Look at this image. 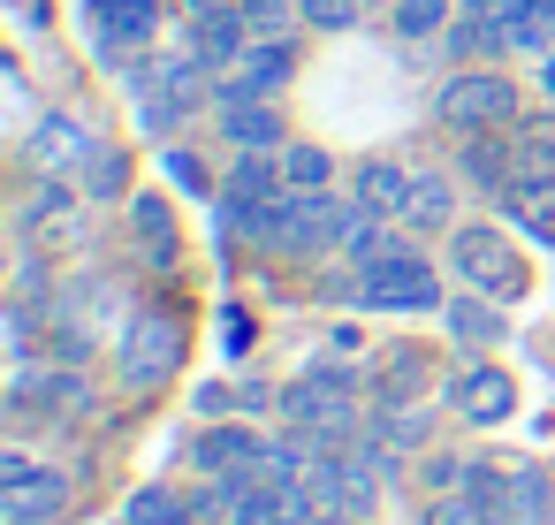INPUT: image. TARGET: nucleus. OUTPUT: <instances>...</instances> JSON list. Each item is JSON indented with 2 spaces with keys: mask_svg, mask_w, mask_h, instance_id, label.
<instances>
[{
  "mask_svg": "<svg viewBox=\"0 0 555 525\" xmlns=\"http://www.w3.org/2000/svg\"><path fill=\"white\" fill-rule=\"evenodd\" d=\"M259 449H267V434H259V426H214V434H198V441H191V464L221 479V472H244Z\"/></svg>",
  "mask_w": 555,
  "mask_h": 525,
  "instance_id": "14",
  "label": "nucleus"
},
{
  "mask_svg": "<svg viewBox=\"0 0 555 525\" xmlns=\"http://www.w3.org/2000/svg\"><path fill=\"white\" fill-rule=\"evenodd\" d=\"M282 404V388H267V381H244L236 388V411H274Z\"/></svg>",
  "mask_w": 555,
  "mask_h": 525,
  "instance_id": "29",
  "label": "nucleus"
},
{
  "mask_svg": "<svg viewBox=\"0 0 555 525\" xmlns=\"http://www.w3.org/2000/svg\"><path fill=\"white\" fill-rule=\"evenodd\" d=\"M16 404H54V411H62V404H85V381H77V373H31V366H24V373H16Z\"/></svg>",
  "mask_w": 555,
  "mask_h": 525,
  "instance_id": "20",
  "label": "nucleus"
},
{
  "mask_svg": "<svg viewBox=\"0 0 555 525\" xmlns=\"http://www.w3.org/2000/svg\"><path fill=\"white\" fill-rule=\"evenodd\" d=\"M320 525H358V510H327V517H320Z\"/></svg>",
  "mask_w": 555,
  "mask_h": 525,
  "instance_id": "32",
  "label": "nucleus"
},
{
  "mask_svg": "<svg viewBox=\"0 0 555 525\" xmlns=\"http://www.w3.org/2000/svg\"><path fill=\"white\" fill-rule=\"evenodd\" d=\"M305 9V24H320V31H350L358 24V0H297Z\"/></svg>",
  "mask_w": 555,
  "mask_h": 525,
  "instance_id": "26",
  "label": "nucleus"
},
{
  "mask_svg": "<svg viewBox=\"0 0 555 525\" xmlns=\"http://www.w3.org/2000/svg\"><path fill=\"white\" fill-rule=\"evenodd\" d=\"M176 366H183V328L168 312H138L122 328V381L130 388H160Z\"/></svg>",
  "mask_w": 555,
  "mask_h": 525,
  "instance_id": "6",
  "label": "nucleus"
},
{
  "mask_svg": "<svg viewBox=\"0 0 555 525\" xmlns=\"http://www.w3.org/2000/svg\"><path fill=\"white\" fill-rule=\"evenodd\" d=\"M122 517H130V525H191L183 495H168V487H138V495L122 502Z\"/></svg>",
  "mask_w": 555,
  "mask_h": 525,
  "instance_id": "23",
  "label": "nucleus"
},
{
  "mask_svg": "<svg viewBox=\"0 0 555 525\" xmlns=\"http://www.w3.org/2000/svg\"><path fill=\"white\" fill-rule=\"evenodd\" d=\"M540 85H547V100H555V54H540Z\"/></svg>",
  "mask_w": 555,
  "mask_h": 525,
  "instance_id": "31",
  "label": "nucleus"
},
{
  "mask_svg": "<svg viewBox=\"0 0 555 525\" xmlns=\"http://www.w3.org/2000/svg\"><path fill=\"white\" fill-rule=\"evenodd\" d=\"M502 214L532 236V244H555V168H525L502 183Z\"/></svg>",
  "mask_w": 555,
  "mask_h": 525,
  "instance_id": "9",
  "label": "nucleus"
},
{
  "mask_svg": "<svg viewBox=\"0 0 555 525\" xmlns=\"http://www.w3.org/2000/svg\"><path fill=\"white\" fill-rule=\"evenodd\" d=\"M130 92H138L145 130H168V123H183V115L206 100V62H198L191 47L168 54V62H138V69H130Z\"/></svg>",
  "mask_w": 555,
  "mask_h": 525,
  "instance_id": "3",
  "label": "nucleus"
},
{
  "mask_svg": "<svg viewBox=\"0 0 555 525\" xmlns=\"http://www.w3.org/2000/svg\"><path fill=\"white\" fill-rule=\"evenodd\" d=\"M274 191H282V161H259V153H244V161H236V176H229V191H221V214H229V229H251V221L274 206Z\"/></svg>",
  "mask_w": 555,
  "mask_h": 525,
  "instance_id": "10",
  "label": "nucleus"
},
{
  "mask_svg": "<svg viewBox=\"0 0 555 525\" xmlns=\"http://www.w3.org/2000/svg\"><path fill=\"white\" fill-rule=\"evenodd\" d=\"M426 525H494V517H487V510H479V502L456 487V495H441V502L426 510Z\"/></svg>",
  "mask_w": 555,
  "mask_h": 525,
  "instance_id": "25",
  "label": "nucleus"
},
{
  "mask_svg": "<svg viewBox=\"0 0 555 525\" xmlns=\"http://www.w3.org/2000/svg\"><path fill=\"white\" fill-rule=\"evenodd\" d=\"M160 168H168V176H176L183 191H206V168H198L191 153H176V145H168V161H160Z\"/></svg>",
  "mask_w": 555,
  "mask_h": 525,
  "instance_id": "27",
  "label": "nucleus"
},
{
  "mask_svg": "<svg viewBox=\"0 0 555 525\" xmlns=\"http://www.w3.org/2000/svg\"><path fill=\"white\" fill-rule=\"evenodd\" d=\"M221 343H229V350H251V320H244V312H229V328H221Z\"/></svg>",
  "mask_w": 555,
  "mask_h": 525,
  "instance_id": "30",
  "label": "nucleus"
},
{
  "mask_svg": "<svg viewBox=\"0 0 555 525\" xmlns=\"http://www.w3.org/2000/svg\"><path fill=\"white\" fill-rule=\"evenodd\" d=\"M449 404L464 411V426H502V419L517 411V381H509L502 366H464V373L449 381Z\"/></svg>",
  "mask_w": 555,
  "mask_h": 525,
  "instance_id": "8",
  "label": "nucleus"
},
{
  "mask_svg": "<svg viewBox=\"0 0 555 525\" xmlns=\"http://www.w3.org/2000/svg\"><path fill=\"white\" fill-rule=\"evenodd\" d=\"M221 138H229L236 153H267V145H282V115H274V100H221Z\"/></svg>",
  "mask_w": 555,
  "mask_h": 525,
  "instance_id": "12",
  "label": "nucleus"
},
{
  "mask_svg": "<svg viewBox=\"0 0 555 525\" xmlns=\"http://www.w3.org/2000/svg\"><path fill=\"white\" fill-rule=\"evenodd\" d=\"M449 267L479 290V297H494V305H509V297H525V259H517V244L502 236V229H456L449 236Z\"/></svg>",
  "mask_w": 555,
  "mask_h": 525,
  "instance_id": "4",
  "label": "nucleus"
},
{
  "mask_svg": "<svg viewBox=\"0 0 555 525\" xmlns=\"http://www.w3.org/2000/svg\"><path fill=\"white\" fill-rule=\"evenodd\" d=\"M449 214H456V191H449V176H411L403 229H449Z\"/></svg>",
  "mask_w": 555,
  "mask_h": 525,
  "instance_id": "16",
  "label": "nucleus"
},
{
  "mask_svg": "<svg viewBox=\"0 0 555 525\" xmlns=\"http://www.w3.org/2000/svg\"><path fill=\"white\" fill-rule=\"evenodd\" d=\"M449 312V335L456 343H502V312H494V297H456V305H441Z\"/></svg>",
  "mask_w": 555,
  "mask_h": 525,
  "instance_id": "19",
  "label": "nucleus"
},
{
  "mask_svg": "<svg viewBox=\"0 0 555 525\" xmlns=\"http://www.w3.org/2000/svg\"><path fill=\"white\" fill-rule=\"evenodd\" d=\"M130 229H138V244H145L153 267H176V221H168L160 199H138V206H130Z\"/></svg>",
  "mask_w": 555,
  "mask_h": 525,
  "instance_id": "18",
  "label": "nucleus"
},
{
  "mask_svg": "<svg viewBox=\"0 0 555 525\" xmlns=\"http://www.w3.org/2000/svg\"><path fill=\"white\" fill-rule=\"evenodd\" d=\"M525 525H555V517H547V510H532V517H525Z\"/></svg>",
  "mask_w": 555,
  "mask_h": 525,
  "instance_id": "33",
  "label": "nucleus"
},
{
  "mask_svg": "<svg viewBox=\"0 0 555 525\" xmlns=\"http://www.w3.org/2000/svg\"><path fill=\"white\" fill-rule=\"evenodd\" d=\"M403 199H411V168H396V161L358 168V206H373L380 221H403Z\"/></svg>",
  "mask_w": 555,
  "mask_h": 525,
  "instance_id": "15",
  "label": "nucleus"
},
{
  "mask_svg": "<svg viewBox=\"0 0 555 525\" xmlns=\"http://www.w3.org/2000/svg\"><path fill=\"white\" fill-rule=\"evenodd\" d=\"M502 31L517 54H555V0H517Z\"/></svg>",
  "mask_w": 555,
  "mask_h": 525,
  "instance_id": "17",
  "label": "nucleus"
},
{
  "mask_svg": "<svg viewBox=\"0 0 555 525\" xmlns=\"http://www.w3.org/2000/svg\"><path fill=\"white\" fill-rule=\"evenodd\" d=\"M327 176H335V161L320 145H282V183L289 191H327Z\"/></svg>",
  "mask_w": 555,
  "mask_h": 525,
  "instance_id": "21",
  "label": "nucleus"
},
{
  "mask_svg": "<svg viewBox=\"0 0 555 525\" xmlns=\"http://www.w3.org/2000/svg\"><path fill=\"white\" fill-rule=\"evenodd\" d=\"M289 69H297V47L289 39H251L244 62L221 77V100H274L289 85Z\"/></svg>",
  "mask_w": 555,
  "mask_h": 525,
  "instance_id": "7",
  "label": "nucleus"
},
{
  "mask_svg": "<svg viewBox=\"0 0 555 525\" xmlns=\"http://www.w3.org/2000/svg\"><path fill=\"white\" fill-rule=\"evenodd\" d=\"M358 305L365 312H434L441 305V274L411 244H388L380 259L358 267Z\"/></svg>",
  "mask_w": 555,
  "mask_h": 525,
  "instance_id": "1",
  "label": "nucleus"
},
{
  "mask_svg": "<svg viewBox=\"0 0 555 525\" xmlns=\"http://www.w3.org/2000/svg\"><path fill=\"white\" fill-rule=\"evenodd\" d=\"M236 9H244V24H251V39H289L297 31V0H236Z\"/></svg>",
  "mask_w": 555,
  "mask_h": 525,
  "instance_id": "24",
  "label": "nucleus"
},
{
  "mask_svg": "<svg viewBox=\"0 0 555 525\" xmlns=\"http://www.w3.org/2000/svg\"><path fill=\"white\" fill-rule=\"evenodd\" d=\"M92 191H100V199L122 191V161H115V153H92Z\"/></svg>",
  "mask_w": 555,
  "mask_h": 525,
  "instance_id": "28",
  "label": "nucleus"
},
{
  "mask_svg": "<svg viewBox=\"0 0 555 525\" xmlns=\"http://www.w3.org/2000/svg\"><path fill=\"white\" fill-rule=\"evenodd\" d=\"M69 510V472L62 464H31L24 449L0 457V517L9 525H47Z\"/></svg>",
  "mask_w": 555,
  "mask_h": 525,
  "instance_id": "5",
  "label": "nucleus"
},
{
  "mask_svg": "<svg viewBox=\"0 0 555 525\" xmlns=\"http://www.w3.org/2000/svg\"><path fill=\"white\" fill-rule=\"evenodd\" d=\"M92 153H100V145L85 138V123H77V115H47V123L31 130V161H39L47 176H54V168L69 176V168H77V161H92Z\"/></svg>",
  "mask_w": 555,
  "mask_h": 525,
  "instance_id": "13",
  "label": "nucleus"
},
{
  "mask_svg": "<svg viewBox=\"0 0 555 525\" xmlns=\"http://www.w3.org/2000/svg\"><path fill=\"white\" fill-rule=\"evenodd\" d=\"M206 69H236L244 62V47H251V24H244V9L229 0V9H214V16H191V39H183Z\"/></svg>",
  "mask_w": 555,
  "mask_h": 525,
  "instance_id": "11",
  "label": "nucleus"
},
{
  "mask_svg": "<svg viewBox=\"0 0 555 525\" xmlns=\"http://www.w3.org/2000/svg\"><path fill=\"white\" fill-rule=\"evenodd\" d=\"M434 123H441V130H456V138H487V130L517 123V85H509L502 69H464V77H449V85H441Z\"/></svg>",
  "mask_w": 555,
  "mask_h": 525,
  "instance_id": "2",
  "label": "nucleus"
},
{
  "mask_svg": "<svg viewBox=\"0 0 555 525\" xmlns=\"http://www.w3.org/2000/svg\"><path fill=\"white\" fill-rule=\"evenodd\" d=\"M396 39H441L449 31V0H396Z\"/></svg>",
  "mask_w": 555,
  "mask_h": 525,
  "instance_id": "22",
  "label": "nucleus"
}]
</instances>
